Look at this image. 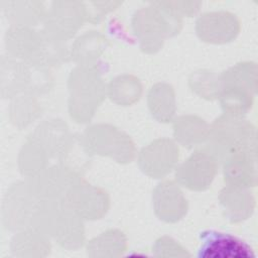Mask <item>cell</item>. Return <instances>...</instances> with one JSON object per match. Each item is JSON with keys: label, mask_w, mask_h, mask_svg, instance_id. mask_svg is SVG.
<instances>
[{"label": "cell", "mask_w": 258, "mask_h": 258, "mask_svg": "<svg viewBox=\"0 0 258 258\" xmlns=\"http://www.w3.org/2000/svg\"><path fill=\"white\" fill-rule=\"evenodd\" d=\"M220 202L228 219L238 223L247 219L253 212L255 200L246 188L227 185L220 192Z\"/></svg>", "instance_id": "2e32d148"}, {"label": "cell", "mask_w": 258, "mask_h": 258, "mask_svg": "<svg viewBox=\"0 0 258 258\" xmlns=\"http://www.w3.org/2000/svg\"><path fill=\"white\" fill-rule=\"evenodd\" d=\"M225 115L240 117L251 108L252 93L246 89L236 86H223L218 97Z\"/></svg>", "instance_id": "44dd1931"}, {"label": "cell", "mask_w": 258, "mask_h": 258, "mask_svg": "<svg viewBox=\"0 0 258 258\" xmlns=\"http://www.w3.org/2000/svg\"><path fill=\"white\" fill-rule=\"evenodd\" d=\"M107 91L113 102L118 105L128 106L139 100L142 87L137 78L131 75H123L112 80Z\"/></svg>", "instance_id": "7402d4cb"}, {"label": "cell", "mask_w": 258, "mask_h": 258, "mask_svg": "<svg viewBox=\"0 0 258 258\" xmlns=\"http://www.w3.org/2000/svg\"><path fill=\"white\" fill-rule=\"evenodd\" d=\"M40 200L33 194L28 182L12 184L2 203V223L4 227L17 232L32 226Z\"/></svg>", "instance_id": "8992f818"}, {"label": "cell", "mask_w": 258, "mask_h": 258, "mask_svg": "<svg viewBox=\"0 0 258 258\" xmlns=\"http://www.w3.org/2000/svg\"><path fill=\"white\" fill-rule=\"evenodd\" d=\"M52 78L47 69L18 60L10 55L1 59V95L14 98L19 95H36L47 92Z\"/></svg>", "instance_id": "277c9868"}, {"label": "cell", "mask_w": 258, "mask_h": 258, "mask_svg": "<svg viewBox=\"0 0 258 258\" xmlns=\"http://www.w3.org/2000/svg\"><path fill=\"white\" fill-rule=\"evenodd\" d=\"M178 159L176 144L166 138L156 139L144 147L138 157L142 171L151 177H163L171 171Z\"/></svg>", "instance_id": "30bf717a"}, {"label": "cell", "mask_w": 258, "mask_h": 258, "mask_svg": "<svg viewBox=\"0 0 258 258\" xmlns=\"http://www.w3.org/2000/svg\"><path fill=\"white\" fill-rule=\"evenodd\" d=\"M152 254L155 257H190L185 248L168 236H162L155 241Z\"/></svg>", "instance_id": "484cf974"}, {"label": "cell", "mask_w": 258, "mask_h": 258, "mask_svg": "<svg viewBox=\"0 0 258 258\" xmlns=\"http://www.w3.org/2000/svg\"><path fill=\"white\" fill-rule=\"evenodd\" d=\"M80 178L73 168L54 165L29 177L27 182L39 200L66 201L72 187Z\"/></svg>", "instance_id": "52a82bcc"}, {"label": "cell", "mask_w": 258, "mask_h": 258, "mask_svg": "<svg viewBox=\"0 0 258 258\" xmlns=\"http://www.w3.org/2000/svg\"><path fill=\"white\" fill-rule=\"evenodd\" d=\"M222 86H236L254 93L256 90V66L252 62H241L232 67L221 76Z\"/></svg>", "instance_id": "cb8c5ba5"}, {"label": "cell", "mask_w": 258, "mask_h": 258, "mask_svg": "<svg viewBox=\"0 0 258 258\" xmlns=\"http://www.w3.org/2000/svg\"><path fill=\"white\" fill-rule=\"evenodd\" d=\"M189 86L197 94L209 100L218 98L223 87L221 78L207 71L192 74L189 79Z\"/></svg>", "instance_id": "d4e9b609"}, {"label": "cell", "mask_w": 258, "mask_h": 258, "mask_svg": "<svg viewBox=\"0 0 258 258\" xmlns=\"http://www.w3.org/2000/svg\"><path fill=\"white\" fill-rule=\"evenodd\" d=\"M224 180L227 185L248 188L256 185L254 152H239L224 161Z\"/></svg>", "instance_id": "5bb4252c"}, {"label": "cell", "mask_w": 258, "mask_h": 258, "mask_svg": "<svg viewBox=\"0 0 258 258\" xmlns=\"http://www.w3.org/2000/svg\"><path fill=\"white\" fill-rule=\"evenodd\" d=\"M127 239L117 229L108 230L86 244V253L92 258H117L127 251Z\"/></svg>", "instance_id": "e0dca14e"}, {"label": "cell", "mask_w": 258, "mask_h": 258, "mask_svg": "<svg viewBox=\"0 0 258 258\" xmlns=\"http://www.w3.org/2000/svg\"><path fill=\"white\" fill-rule=\"evenodd\" d=\"M66 202L86 220L101 219L109 209V197L105 190L80 178L69 192Z\"/></svg>", "instance_id": "9c48e42d"}, {"label": "cell", "mask_w": 258, "mask_h": 258, "mask_svg": "<svg viewBox=\"0 0 258 258\" xmlns=\"http://www.w3.org/2000/svg\"><path fill=\"white\" fill-rule=\"evenodd\" d=\"M69 111L78 123L88 122L106 96V86L95 67L79 66L69 78Z\"/></svg>", "instance_id": "3957f363"}, {"label": "cell", "mask_w": 258, "mask_h": 258, "mask_svg": "<svg viewBox=\"0 0 258 258\" xmlns=\"http://www.w3.org/2000/svg\"><path fill=\"white\" fill-rule=\"evenodd\" d=\"M208 132V124L198 116H180L173 124L174 138L180 144L189 148L205 142Z\"/></svg>", "instance_id": "ac0fdd59"}, {"label": "cell", "mask_w": 258, "mask_h": 258, "mask_svg": "<svg viewBox=\"0 0 258 258\" xmlns=\"http://www.w3.org/2000/svg\"><path fill=\"white\" fill-rule=\"evenodd\" d=\"M153 208L158 219L166 223L179 221L187 212V202L177 184L166 180L159 183L152 195Z\"/></svg>", "instance_id": "7c38bea8"}, {"label": "cell", "mask_w": 258, "mask_h": 258, "mask_svg": "<svg viewBox=\"0 0 258 258\" xmlns=\"http://www.w3.org/2000/svg\"><path fill=\"white\" fill-rule=\"evenodd\" d=\"M50 238L41 231L29 227L15 232L11 239L10 249L15 257L43 258L50 254Z\"/></svg>", "instance_id": "9a60e30c"}, {"label": "cell", "mask_w": 258, "mask_h": 258, "mask_svg": "<svg viewBox=\"0 0 258 258\" xmlns=\"http://www.w3.org/2000/svg\"><path fill=\"white\" fill-rule=\"evenodd\" d=\"M40 114V107L34 95H19L13 98L10 108L9 117L11 122L19 127H26L33 122Z\"/></svg>", "instance_id": "603a6c76"}, {"label": "cell", "mask_w": 258, "mask_h": 258, "mask_svg": "<svg viewBox=\"0 0 258 258\" xmlns=\"http://www.w3.org/2000/svg\"><path fill=\"white\" fill-rule=\"evenodd\" d=\"M82 143L88 154L110 156L120 163L130 162L135 156V146L131 138L108 124H98L87 128Z\"/></svg>", "instance_id": "5b68a950"}, {"label": "cell", "mask_w": 258, "mask_h": 258, "mask_svg": "<svg viewBox=\"0 0 258 258\" xmlns=\"http://www.w3.org/2000/svg\"><path fill=\"white\" fill-rule=\"evenodd\" d=\"M147 103L152 116L159 122H169L175 113V98L173 88L164 83L151 87Z\"/></svg>", "instance_id": "d6986e66"}, {"label": "cell", "mask_w": 258, "mask_h": 258, "mask_svg": "<svg viewBox=\"0 0 258 258\" xmlns=\"http://www.w3.org/2000/svg\"><path fill=\"white\" fill-rule=\"evenodd\" d=\"M83 219L66 201L40 200L32 226L67 250H78L85 244Z\"/></svg>", "instance_id": "6da1fadb"}, {"label": "cell", "mask_w": 258, "mask_h": 258, "mask_svg": "<svg viewBox=\"0 0 258 258\" xmlns=\"http://www.w3.org/2000/svg\"><path fill=\"white\" fill-rule=\"evenodd\" d=\"M206 142L207 151L222 162L235 153H255V128L239 117L224 115L209 127Z\"/></svg>", "instance_id": "7a4b0ae2"}, {"label": "cell", "mask_w": 258, "mask_h": 258, "mask_svg": "<svg viewBox=\"0 0 258 258\" xmlns=\"http://www.w3.org/2000/svg\"><path fill=\"white\" fill-rule=\"evenodd\" d=\"M196 29L199 37L206 42L225 43L239 33V23L232 15L211 13L198 20Z\"/></svg>", "instance_id": "4fadbf2b"}, {"label": "cell", "mask_w": 258, "mask_h": 258, "mask_svg": "<svg viewBox=\"0 0 258 258\" xmlns=\"http://www.w3.org/2000/svg\"><path fill=\"white\" fill-rule=\"evenodd\" d=\"M218 160L207 150L194 152L176 169L175 177L178 183L191 189H207L215 178Z\"/></svg>", "instance_id": "ba28073f"}, {"label": "cell", "mask_w": 258, "mask_h": 258, "mask_svg": "<svg viewBox=\"0 0 258 258\" xmlns=\"http://www.w3.org/2000/svg\"><path fill=\"white\" fill-rule=\"evenodd\" d=\"M107 40L99 33H86L77 39L72 50V57L80 66L94 67V61L103 53Z\"/></svg>", "instance_id": "ffe728a7"}, {"label": "cell", "mask_w": 258, "mask_h": 258, "mask_svg": "<svg viewBox=\"0 0 258 258\" xmlns=\"http://www.w3.org/2000/svg\"><path fill=\"white\" fill-rule=\"evenodd\" d=\"M199 257L204 258H249L255 254L241 239L217 231H204L200 235Z\"/></svg>", "instance_id": "8fae6325"}]
</instances>
